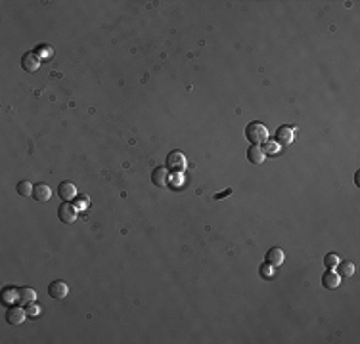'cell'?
<instances>
[{
    "mask_svg": "<svg viewBox=\"0 0 360 344\" xmlns=\"http://www.w3.org/2000/svg\"><path fill=\"white\" fill-rule=\"evenodd\" d=\"M245 138L251 142V145H261V143H265L269 140V130H267V126L263 122L255 120V122H249L245 126Z\"/></svg>",
    "mask_w": 360,
    "mask_h": 344,
    "instance_id": "obj_1",
    "label": "cell"
},
{
    "mask_svg": "<svg viewBox=\"0 0 360 344\" xmlns=\"http://www.w3.org/2000/svg\"><path fill=\"white\" fill-rule=\"evenodd\" d=\"M186 165H188V161H186V155L182 153V151H171V153L167 155L165 167H167L169 172L180 174V172L186 171Z\"/></svg>",
    "mask_w": 360,
    "mask_h": 344,
    "instance_id": "obj_2",
    "label": "cell"
},
{
    "mask_svg": "<svg viewBox=\"0 0 360 344\" xmlns=\"http://www.w3.org/2000/svg\"><path fill=\"white\" fill-rule=\"evenodd\" d=\"M27 310L21 308V306H12L10 304V308L6 310V321L10 323V325H21L25 319H27Z\"/></svg>",
    "mask_w": 360,
    "mask_h": 344,
    "instance_id": "obj_3",
    "label": "cell"
},
{
    "mask_svg": "<svg viewBox=\"0 0 360 344\" xmlns=\"http://www.w3.org/2000/svg\"><path fill=\"white\" fill-rule=\"evenodd\" d=\"M48 294H50L54 300H63V298L69 294V287H67L65 281L56 279V281H52V283L48 285Z\"/></svg>",
    "mask_w": 360,
    "mask_h": 344,
    "instance_id": "obj_4",
    "label": "cell"
},
{
    "mask_svg": "<svg viewBox=\"0 0 360 344\" xmlns=\"http://www.w3.org/2000/svg\"><path fill=\"white\" fill-rule=\"evenodd\" d=\"M58 218L63 224H73L77 220V208L71 203H61L58 206Z\"/></svg>",
    "mask_w": 360,
    "mask_h": 344,
    "instance_id": "obj_5",
    "label": "cell"
},
{
    "mask_svg": "<svg viewBox=\"0 0 360 344\" xmlns=\"http://www.w3.org/2000/svg\"><path fill=\"white\" fill-rule=\"evenodd\" d=\"M21 67L27 73H35L40 67V57L36 56L35 52H25L23 57H21Z\"/></svg>",
    "mask_w": 360,
    "mask_h": 344,
    "instance_id": "obj_6",
    "label": "cell"
},
{
    "mask_svg": "<svg viewBox=\"0 0 360 344\" xmlns=\"http://www.w3.org/2000/svg\"><path fill=\"white\" fill-rule=\"evenodd\" d=\"M169 174H171V172L167 171L165 165H163V167H155L153 172H151V182H153V186H157V188H167V186H169Z\"/></svg>",
    "mask_w": 360,
    "mask_h": 344,
    "instance_id": "obj_7",
    "label": "cell"
},
{
    "mask_svg": "<svg viewBox=\"0 0 360 344\" xmlns=\"http://www.w3.org/2000/svg\"><path fill=\"white\" fill-rule=\"evenodd\" d=\"M265 260H267V264H270V266H274V268H280V266L284 264V260H286V253H284L280 247H272V249H269V251H267V257H265Z\"/></svg>",
    "mask_w": 360,
    "mask_h": 344,
    "instance_id": "obj_8",
    "label": "cell"
},
{
    "mask_svg": "<svg viewBox=\"0 0 360 344\" xmlns=\"http://www.w3.org/2000/svg\"><path fill=\"white\" fill-rule=\"evenodd\" d=\"M58 195H60V199H63L65 203L73 201V199L77 197V188H75V184H73V182H61V184L58 186Z\"/></svg>",
    "mask_w": 360,
    "mask_h": 344,
    "instance_id": "obj_9",
    "label": "cell"
},
{
    "mask_svg": "<svg viewBox=\"0 0 360 344\" xmlns=\"http://www.w3.org/2000/svg\"><path fill=\"white\" fill-rule=\"evenodd\" d=\"M322 285H324V289H328V291H333V289H337L341 285V277H339L337 272H333V270H326L324 275H322Z\"/></svg>",
    "mask_w": 360,
    "mask_h": 344,
    "instance_id": "obj_10",
    "label": "cell"
},
{
    "mask_svg": "<svg viewBox=\"0 0 360 344\" xmlns=\"http://www.w3.org/2000/svg\"><path fill=\"white\" fill-rule=\"evenodd\" d=\"M33 197H35L36 203H48L50 197H52V189L48 184H36L35 189H33Z\"/></svg>",
    "mask_w": 360,
    "mask_h": 344,
    "instance_id": "obj_11",
    "label": "cell"
},
{
    "mask_svg": "<svg viewBox=\"0 0 360 344\" xmlns=\"http://www.w3.org/2000/svg\"><path fill=\"white\" fill-rule=\"evenodd\" d=\"M291 142H293V128L288 126V124L280 126V128L276 130V143H278V145H288Z\"/></svg>",
    "mask_w": 360,
    "mask_h": 344,
    "instance_id": "obj_12",
    "label": "cell"
},
{
    "mask_svg": "<svg viewBox=\"0 0 360 344\" xmlns=\"http://www.w3.org/2000/svg\"><path fill=\"white\" fill-rule=\"evenodd\" d=\"M247 159H249L251 165H261V163L267 159V155H265V151H263L261 145H249V149H247Z\"/></svg>",
    "mask_w": 360,
    "mask_h": 344,
    "instance_id": "obj_13",
    "label": "cell"
},
{
    "mask_svg": "<svg viewBox=\"0 0 360 344\" xmlns=\"http://www.w3.org/2000/svg\"><path fill=\"white\" fill-rule=\"evenodd\" d=\"M36 300V291L31 287H19V302L21 304H29Z\"/></svg>",
    "mask_w": 360,
    "mask_h": 344,
    "instance_id": "obj_14",
    "label": "cell"
},
{
    "mask_svg": "<svg viewBox=\"0 0 360 344\" xmlns=\"http://www.w3.org/2000/svg\"><path fill=\"white\" fill-rule=\"evenodd\" d=\"M2 300L8 304H12L14 300H19V289L18 287H6L2 291Z\"/></svg>",
    "mask_w": 360,
    "mask_h": 344,
    "instance_id": "obj_15",
    "label": "cell"
},
{
    "mask_svg": "<svg viewBox=\"0 0 360 344\" xmlns=\"http://www.w3.org/2000/svg\"><path fill=\"white\" fill-rule=\"evenodd\" d=\"M337 274H339V277H351L355 274V264L353 262H339L337 264Z\"/></svg>",
    "mask_w": 360,
    "mask_h": 344,
    "instance_id": "obj_16",
    "label": "cell"
},
{
    "mask_svg": "<svg viewBox=\"0 0 360 344\" xmlns=\"http://www.w3.org/2000/svg\"><path fill=\"white\" fill-rule=\"evenodd\" d=\"M16 189H18V193L21 195V197H29V195H33L35 186H33L31 182H27V180H21V182H18Z\"/></svg>",
    "mask_w": 360,
    "mask_h": 344,
    "instance_id": "obj_17",
    "label": "cell"
},
{
    "mask_svg": "<svg viewBox=\"0 0 360 344\" xmlns=\"http://www.w3.org/2000/svg\"><path fill=\"white\" fill-rule=\"evenodd\" d=\"M35 54L38 57H42V59H50L52 56H54V48L50 46V44H38L35 48Z\"/></svg>",
    "mask_w": 360,
    "mask_h": 344,
    "instance_id": "obj_18",
    "label": "cell"
},
{
    "mask_svg": "<svg viewBox=\"0 0 360 344\" xmlns=\"http://www.w3.org/2000/svg\"><path fill=\"white\" fill-rule=\"evenodd\" d=\"M341 260H339V257L335 255V253H328L324 257V266L328 268V270H333V268H337V264H339Z\"/></svg>",
    "mask_w": 360,
    "mask_h": 344,
    "instance_id": "obj_19",
    "label": "cell"
},
{
    "mask_svg": "<svg viewBox=\"0 0 360 344\" xmlns=\"http://www.w3.org/2000/svg\"><path fill=\"white\" fill-rule=\"evenodd\" d=\"M259 274H261L263 279H272V275H274V266H270V264L265 262V264L259 268Z\"/></svg>",
    "mask_w": 360,
    "mask_h": 344,
    "instance_id": "obj_20",
    "label": "cell"
},
{
    "mask_svg": "<svg viewBox=\"0 0 360 344\" xmlns=\"http://www.w3.org/2000/svg\"><path fill=\"white\" fill-rule=\"evenodd\" d=\"M27 314H29V317H36L40 314V306H36L35 302H29L27 304Z\"/></svg>",
    "mask_w": 360,
    "mask_h": 344,
    "instance_id": "obj_21",
    "label": "cell"
},
{
    "mask_svg": "<svg viewBox=\"0 0 360 344\" xmlns=\"http://www.w3.org/2000/svg\"><path fill=\"white\" fill-rule=\"evenodd\" d=\"M265 155L267 153H270V155H274L276 151H278V143H274V142H265Z\"/></svg>",
    "mask_w": 360,
    "mask_h": 344,
    "instance_id": "obj_22",
    "label": "cell"
},
{
    "mask_svg": "<svg viewBox=\"0 0 360 344\" xmlns=\"http://www.w3.org/2000/svg\"><path fill=\"white\" fill-rule=\"evenodd\" d=\"M232 193V188H228V189H224V191H220V193H216L215 195V199L218 201V199H222V197H228Z\"/></svg>",
    "mask_w": 360,
    "mask_h": 344,
    "instance_id": "obj_23",
    "label": "cell"
}]
</instances>
